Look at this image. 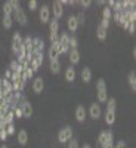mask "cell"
Masks as SVG:
<instances>
[{
  "mask_svg": "<svg viewBox=\"0 0 136 148\" xmlns=\"http://www.w3.org/2000/svg\"><path fill=\"white\" fill-rule=\"evenodd\" d=\"M113 132L111 130H104L99 133V138H98V144L101 147H107V145H113Z\"/></svg>",
  "mask_w": 136,
  "mask_h": 148,
  "instance_id": "cell-1",
  "label": "cell"
},
{
  "mask_svg": "<svg viewBox=\"0 0 136 148\" xmlns=\"http://www.w3.org/2000/svg\"><path fill=\"white\" fill-rule=\"evenodd\" d=\"M71 138H72V129H71L70 126L62 127V129L59 130V133H58L59 142H67V141H70Z\"/></svg>",
  "mask_w": 136,
  "mask_h": 148,
  "instance_id": "cell-2",
  "label": "cell"
},
{
  "mask_svg": "<svg viewBox=\"0 0 136 148\" xmlns=\"http://www.w3.org/2000/svg\"><path fill=\"white\" fill-rule=\"evenodd\" d=\"M21 49H22V37H21V34L18 31H15L14 42H12V51H14V53H18Z\"/></svg>",
  "mask_w": 136,
  "mask_h": 148,
  "instance_id": "cell-3",
  "label": "cell"
},
{
  "mask_svg": "<svg viewBox=\"0 0 136 148\" xmlns=\"http://www.w3.org/2000/svg\"><path fill=\"white\" fill-rule=\"evenodd\" d=\"M52 12H53V18H55V19H59L61 16L64 15L62 3H61L59 0H56V2H53V5H52Z\"/></svg>",
  "mask_w": 136,
  "mask_h": 148,
  "instance_id": "cell-4",
  "label": "cell"
},
{
  "mask_svg": "<svg viewBox=\"0 0 136 148\" xmlns=\"http://www.w3.org/2000/svg\"><path fill=\"white\" fill-rule=\"evenodd\" d=\"M14 12H15V19L21 24V25H25L28 19H27V15L24 14V10L18 6V8H15V9H14Z\"/></svg>",
  "mask_w": 136,
  "mask_h": 148,
  "instance_id": "cell-5",
  "label": "cell"
},
{
  "mask_svg": "<svg viewBox=\"0 0 136 148\" xmlns=\"http://www.w3.org/2000/svg\"><path fill=\"white\" fill-rule=\"evenodd\" d=\"M39 16H40V21H42V22H49V19H51V9H49L47 5H43V6L40 8Z\"/></svg>",
  "mask_w": 136,
  "mask_h": 148,
  "instance_id": "cell-6",
  "label": "cell"
},
{
  "mask_svg": "<svg viewBox=\"0 0 136 148\" xmlns=\"http://www.w3.org/2000/svg\"><path fill=\"white\" fill-rule=\"evenodd\" d=\"M47 55H49V59H51V61H56L58 56H59V43H56V45H51Z\"/></svg>",
  "mask_w": 136,
  "mask_h": 148,
  "instance_id": "cell-7",
  "label": "cell"
},
{
  "mask_svg": "<svg viewBox=\"0 0 136 148\" xmlns=\"http://www.w3.org/2000/svg\"><path fill=\"white\" fill-rule=\"evenodd\" d=\"M43 89H44V82H43V79H42V77H36V79L33 80V90H34L36 93H40V92H43Z\"/></svg>",
  "mask_w": 136,
  "mask_h": 148,
  "instance_id": "cell-8",
  "label": "cell"
},
{
  "mask_svg": "<svg viewBox=\"0 0 136 148\" xmlns=\"http://www.w3.org/2000/svg\"><path fill=\"white\" fill-rule=\"evenodd\" d=\"M21 108H22V116H24V117L30 119V117L33 116V105H31L28 101H24V102L21 104Z\"/></svg>",
  "mask_w": 136,
  "mask_h": 148,
  "instance_id": "cell-9",
  "label": "cell"
},
{
  "mask_svg": "<svg viewBox=\"0 0 136 148\" xmlns=\"http://www.w3.org/2000/svg\"><path fill=\"white\" fill-rule=\"evenodd\" d=\"M43 49H44V42L42 39H39V37H34V39H33V47H31V51L33 52H43Z\"/></svg>",
  "mask_w": 136,
  "mask_h": 148,
  "instance_id": "cell-10",
  "label": "cell"
},
{
  "mask_svg": "<svg viewBox=\"0 0 136 148\" xmlns=\"http://www.w3.org/2000/svg\"><path fill=\"white\" fill-rule=\"evenodd\" d=\"M89 114H90L93 119H99V117L102 116V111H101L99 104H92L90 108H89Z\"/></svg>",
  "mask_w": 136,
  "mask_h": 148,
  "instance_id": "cell-11",
  "label": "cell"
},
{
  "mask_svg": "<svg viewBox=\"0 0 136 148\" xmlns=\"http://www.w3.org/2000/svg\"><path fill=\"white\" fill-rule=\"evenodd\" d=\"M70 62L71 64H79V61H80V52H79V49H70Z\"/></svg>",
  "mask_w": 136,
  "mask_h": 148,
  "instance_id": "cell-12",
  "label": "cell"
},
{
  "mask_svg": "<svg viewBox=\"0 0 136 148\" xmlns=\"http://www.w3.org/2000/svg\"><path fill=\"white\" fill-rule=\"evenodd\" d=\"M14 119H15V114H14V110H9L8 113L3 116V119H2V123H3V126L6 127L8 125H10L12 121H14Z\"/></svg>",
  "mask_w": 136,
  "mask_h": 148,
  "instance_id": "cell-13",
  "label": "cell"
},
{
  "mask_svg": "<svg viewBox=\"0 0 136 148\" xmlns=\"http://www.w3.org/2000/svg\"><path fill=\"white\" fill-rule=\"evenodd\" d=\"M77 28H79L77 18L74 16V15H71V16L68 18V30H70L71 33H76V31H77Z\"/></svg>",
  "mask_w": 136,
  "mask_h": 148,
  "instance_id": "cell-14",
  "label": "cell"
},
{
  "mask_svg": "<svg viewBox=\"0 0 136 148\" xmlns=\"http://www.w3.org/2000/svg\"><path fill=\"white\" fill-rule=\"evenodd\" d=\"M81 80L84 82V83H89L90 80H92V71H90V68H87V67H84L83 70H81Z\"/></svg>",
  "mask_w": 136,
  "mask_h": 148,
  "instance_id": "cell-15",
  "label": "cell"
},
{
  "mask_svg": "<svg viewBox=\"0 0 136 148\" xmlns=\"http://www.w3.org/2000/svg\"><path fill=\"white\" fill-rule=\"evenodd\" d=\"M76 119H77V121H84V119H86V110H84V107H81V105L77 107V110H76Z\"/></svg>",
  "mask_w": 136,
  "mask_h": 148,
  "instance_id": "cell-16",
  "label": "cell"
},
{
  "mask_svg": "<svg viewBox=\"0 0 136 148\" xmlns=\"http://www.w3.org/2000/svg\"><path fill=\"white\" fill-rule=\"evenodd\" d=\"M74 79H76V68H74V67H68L65 70V80L67 82H72Z\"/></svg>",
  "mask_w": 136,
  "mask_h": 148,
  "instance_id": "cell-17",
  "label": "cell"
},
{
  "mask_svg": "<svg viewBox=\"0 0 136 148\" xmlns=\"http://www.w3.org/2000/svg\"><path fill=\"white\" fill-rule=\"evenodd\" d=\"M18 142H19L21 145H27V142H28L27 130H19V132H18Z\"/></svg>",
  "mask_w": 136,
  "mask_h": 148,
  "instance_id": "cell-18",
  "label": "cell"
},
{
  "mask_svg": "<svg viewBox=\"0 0 136 148\" xmlns=\"http://www.w3.org/2000/svg\"><path fill=\"white\" fill-rule=\"evenodd\" d=\"M12 12H14L12 2H6L3 5V16H12Z\"/></svg>",
  "mask_w": 136,
  "mask_h": 148,
  "instance_id": "cell-19",
  "label": "cell"
},
{
  "mask_svg": "<svg viewBox=\"0 0 136 148\" xmlns=\"http://www.w3.org/2000/svg\"><path fill=\"white\" fill-rule=\"evenodd\" d=\"M31 61H34V62L40 67V65L43 64V52H33Z\"/></svg>",
  "mask_w": 136,
  "mask_h": 148,
  "instance_id": "cell-20",
  "label": "cell"
},
{
  "mask_svg": "<svg viewBox=\"0 0 136 148\" xmlns=\"http://www.w3.org/2000/svg\"><path fill=\"white\" fill-rule=\"evenodd\" d=\"M22 46H24V49H25L27 52H30L31 51V47H33V37H25V39L22 40Z\"/></svg>",
  "mask_w": 136,
  "mask_h": 148,
  "instance_id": "cell-21",
  "label": "cell"
},
{
  "mask_svg": "<svg viewBox=\"0 0 136 148\" xmlns=\"http://www.w3.org/2000/svg\"><path fill=\"white\" fill-rule=\"evenodd\" d=\"M127 80H129L130 88H132V89H133V92H135V90H136V74H135V71H130V73H129Z\"/></svg>",
  "mask_w": 136,
  "mask_h": 148,
  "instance_id": "cell-22",
  "label": "cell"
},
{
  "mask_svg": "<svg viewBox=\"0 0 136 148\" xmlns=\"http://www.w3.org/2000/svg\"><path fill=\"white\" fill-rule=\"evenodd\" d=\"M49 68H51V71L53 74H58L61 71V64H59V61H51V65H49Z\"/></svg>",
  "mask_w": 136,
  "mask_h": 148,
  "instance_id": "cell-23",
  "label": "cell"
},
{
  "mask_svg": "<svg viewBox=\"0 0 136 148\" xmlns=\"http://www.w3.org/2000/svg\"><path fill=\"white\" fill-rule=\"evenodd\" d=\"M115 107H117V102L114 98H111V99L107 101V111H109V113H115Z\"/></svg>",
  "mask_w": 136,
  "mask_h": 148,
  "instance_id": "cell-24",
  "label": "cell"
},
{
  "mask_svg": "<svg viewBox=\"0 0 136 148\" xmlns=\"http://www.w3.org/2000/svg\"><path fill=\"white\" fill-rule=\"evenodd\" d=\"M98 101H99V102H107V101H108L107 89H101V90H98Z\"/></svg>",
  "mask_w": 136,
  "mask_h": 148,
  "instance_id": "cell-25",
  "label": "cell"
},
{
  "mask_svg": "<svg viewBox=\"0 0 136 148\" xmlns=\"http://www.w3.org/2000/svg\"><path fill=\"white\" fill-rule=\"evenodd\" d=\"M114 121H115V113H109V111H107L105 113V123L107 125H113Z\"/></svg>",
  "mask_w": 136,
  "mask_h": 148,
  "instance_id": "cell-26",
  "label": "cell"
},
{
  "mask_svg": "<svg viewBox=\"0 0 136 148\" xmlns=\"http://www.w3.org/2000/svg\"><path fill=\"white\" fill-rule=\"evenodd\" d=\"M96 34H98V39H99L101 42H104V40L107 39V30H105V28H102L101 25L98 27V31H96Z\"/></svg>",
  "mask_w": 136,
  "mask_h": 148,
  "instance_id": "cell-27",
  "label": "cell"
},
{
  "mask_svg": "<svg viewBox=\"0 0 136 148\" xmlns=\"http://www.w3.org/2000/svg\"><path fill=\"white\" fill-rule=\"evenodd\" d=\"M58 30H59V22H58V19H52L51 21V33L52 34H58Z\"/></svg>",
  "mask_w": 136,
  "mask_h": 148,
  "instance_id": "cell-28",
  "label": "cell"
},
{
  "mask_svg": "<svg viewBox=\"0 0 136 148\" xmlns=\"http://www.w3.org/2000/svg\"><path fill=\"white\" fill-rule=\"evenodd\" d=\"M102 16H104L102 19H107V21H109V18L113 16V10H111V9H109L108 6H107V8H104V12H102Z\"/></svg>",
  "mask_w": 136,
  "mask_h": 148,
  "instance_id": "cell-29",
  "label": "cell"
},
{
  "mask_svg": "<svg viewBox=\"0 0 136 148\" xmlns=\"http://www.w3.org/2000/svg\"><path fill=\"white\" fill-rule=\"evenodd\" d=\"M12 22H14V19H12V16H3V27L5 28H10L12 27Z\"/></svg>",
  "mask_w": 136,
  "mask_h": 148,
  "instance_id": "cell-30",
  "label": "cell"
},
{
  "mask_svg": "<svg viewBox=\"0 0 136 148\" xmlns=\"http://www.w3.org/2000/svg\"><path fill=\"white\" fill-rule=\"evenodd\" d=\"M68 42H70V36L67 33H62V36H61V39H59V45L68 46Z\"/></svg>",
  "mask_w": 136,
  "mask_h": 148,
  "instance_id": "cell-31",
  "label": "cell"
},
{
  "mask_svg": "<svg viewBox=\"0 0 136 148\" xmlns=\"http://www.w3.org/2000/svg\"><path fill=\"white\" fill-rule=\"evenodd\" d=\"M77 46H79V42H77V39L76 37H70V42H68V47L70 49H77Z\"/></svg>",
  "mask_w": 136,
  "mask_h": 148,
  "instance_id": "cell-32",
  "label": "cell"
},
{
  "mask_svg": "<svg viewBox=\"0 0 136 148\" xmlns=\"http://www.w3.org/2000/svg\"><path fill=\"white\" fill-rule=\"evenodd\" d=\"M114 19H115V22L117 24H121L123 22V12H114Z\"/></svg>",
  "mask_w": 136,
  "mask_h": 148,
  "instance_id": "cell-33",
  "label": "cell"
},
{
  "mask_svg": "<svg viewBox=\"0 0 136 148\" xmlns=\"http://www.w3.org/2000/svg\"><path fill=\"white\" fill-rule=\"evenodd\" d=\"M101 89H107L104 79H99V80H98V83H96V90H101Z\"/></svg>",
  "mask_w": 136,
  "mask_h": 148,
  "instance_id": "cell-34",
  "label": "cell"
},
{
  "mask_svg": "<svg viewBox=\"0 0 136 148\" xmlns=\"http://www.w3.org/2000/svg\"><path fill=\"white\" fill-rule=\"evenodd\" d=\"M14 114H15V117H24L22 116V108H21V105H16L15 108H14Z\"/></svg>",
  "mask_w": 136,
  "mask_h": 148,
  "instance_id": "cell-35",
  "label": "cell"
},
{
  "mask_svg": "<svg viewBox=\"0 0 136 148\" xmlns=\"http://www.w3.org/2000/svg\"><path fill=\"white\" fill-rule=\"evenodd\" d=\"M68 148H80V147H79V142H77L76 139H70V142H68Z\"/></svg>",
  "mask_w": 136,
  "mask_h": 148,
  "instance_id": "cell-36",
  "label": "cell"
},
{
  "mask_svg": "<svg viewBox=\"0 0 136 148\" xmlns=\"http://www.w3.org/2000/svg\"><path fill=\"white\" fill-rule=\"evenodd\" d=\"M5 129H6V133H8V136H9V135H12V133H14V130H15V129H14V125H12V123H10V125H8V126H6Z\"/></svg>",
  "mask_w": 136,
  "mask_h": 148,
  "instance_id": "cell-37",
  "label": "cell"
},
{
  "mask_svg": "<svg viewBox=\"0 0 136 148\" xmlns=\"http://www.w3.org/2000/svg\"><path fill=\"white\" fill-rule=\"evenodd\" d=\"M51 42H52V45H56V43H59L58 34H52V33H51Z\"/></svg>",
  "mask_w": 136,
  "mask_h": 148,
  "instance_id": "cell-38",
  "label": "cell"
},
{
  "mask_svg": "<svg viewBox=\"0 0 136 148\" xmlns=\"http://www.w3.org/2000/svg\"><path fill=\"white\" fill-rule=\"evenodd\" d=\"M28 8L31 10H36L37 9V2H36V0H30V2H28Z\"/></svg>",
  "mask_w": 136,
  "mask_h": 148,
  "instance_id": "cell-39",
  "label": "cell"
},
{
  "mask_svg": "<svg viewBox=\"0 0 136 148\" xmlns=\"http://www.w3.org/2000/svg\"><path fill=\"white\" fill-rule=\"evenodd\" d=\"M8 138V133H6V129L5 127H2V129H0V139H6Z\"/></svg>",
  "mask_w": 136,
  "mask_h": 148,
  "instance_id": "cell-40",
  "label": "cell"
},
{
  "mask_svg": "<svg viewBox=\"0 0 136 148\" xmlns=\"http://www.w3.org/2000/svg\"><path fill=\"white\" fill-rule=\"evenodd\" d=\"M76 18H77V22H79V25H80V24H84V15H83V14H79V15H77Z\"/></svg>",
  "mask_w": 136,
  "mask_h": 148,
  "instance_id": "cell-41",
  "label": "cell"
},
{
  "mask_svg": "<svg viewBox=\"0 0 136 148\" xmlns=\"http://www.w3.org/2000/svg\"><path fill=\"white\" fill-rule=\"evenodd\" d=\"M114 148H127V145H126V142H124V141H118V142H117V145H115Z\"/></svg>",
  "mask_w": 136,
  "mask_h": 148,
  "instance_id": "cell-42",
  "label": "cell"
},
{
  "mask_svg": "<svg viewBox=\"0 0 136 148\" xmlns=\"http://www.w3.org/2000/svg\"><path fill=\"white\" fill-rule=\"evenodd\" d=\"M127 31H129V33H132V34L135 33V22H130L129 25H127Z\"/></svg>",
  "mask_w": 136,
  "mask_h": 148,
  "instance_id": "cell-43",
  "label": "cell"
},
{
  "mask_svg": "<svg viewBox=\"0 0 136 148\" xmlns=\"http://www.w3.org/2000/svg\"><path fill=\"white\" fill-rule=\"evenodd\" d=\"M108 25H109V21H107V19H102V22H101V27L107 30V28H108Z\"/></svg>",
  "mask_w": 136,
  "mask_h": 148,
  "instance_id": "cell-44",
  "label": "cell"
},
{
  "mask_svg": "<svg viewBox=\"0 0 136 148\" xmlns=\"http://www.w3.org/2000/svg\"><path fill=\"white\" fill-rule=\"evenodd\" d=\"M10 77H12V71L8 70V71L5 73V79H6V80H10Z\"/></svg>",
  "mask_w": 136,
  "mask_h": 148,
  "instance_id": "cell-45",
  "label": "cell"
},
{
  "mask_svg": "<svg viewBox=\"0 0 136 148\" xmlns=\"http://www.w3.org/2000/svg\"><path fill=\"white\" fill-rule=\"evenodd\" d=\"M80 5H81V6H84V8H87V6L90 5V2H89V0H81Z\"/></svg>",
  "mask_w": 136,
  "mask_h": 148,
  "instance_id": "cell-46",
  "label": "cell"
},
{
  "mask_svg": "<svg viewBox=\"0 0 136 148\" xmlns=\"http://www.w3.org/2000/svg\"><path fill=\"white\" fill-rule=\"evenodd\" d=\"M81 148H92V147H90V145H87V144H86V145H83Z\"/></svg>",
  "mask_w": 136,
  "mask_h": 148,
  "instance_id": "cell-47",
  "label": "cell"
},
{
  "mask_svg": "<svg viewBox=\"0 0 136 148\" xmlns=\"http://www.w3.org/2000/svg\"><path fill=\"white\" fill-rule=\"evenodd\" d=\"M102 148H114V145H107V147H102Z\"/></svg>",
  "mask_w": 136,
  "mask_h": 148,
  "instance_id": "cell-48",
  "label": "cell"
},
{
  "mask_svg": "<svg viewBox=\"0 0 136 148\" xmlns=\"http://www.w3.org/2000/svg\"><path fill=\"white\" fill-rule=\"evenodd\" d=\"M0 148H9L8 145H2V147H0Z\"/></svg>",
  "mask_w": 136,
  "mask_h": 148,
  "instance_id": "cell-49",
  "label": "cell"
}]
</instances>
